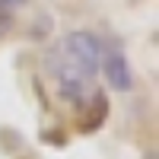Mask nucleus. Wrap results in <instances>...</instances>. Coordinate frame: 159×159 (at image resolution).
I'll list each match as a JSON object with an SVG mask.
<instances>
[{
    "label": "nucleus",
    "mask_w": 159,
    "mask_h": 159,
    "mask_svg": "<svg viewBox=\"0 0 159 159\" xmlns=\"http://www.w3.org/2000/svg\"><path fill=\"white\" fill-rule=\"evenodd\" d=\"M57 48H61L86 76L96 80L99 64H102V48H105V45L99 42L96 32H89V29H73V32H67V35L57 42Z\"/></svg>",
    "instance_id": "1"
},
{
    "label": "nucleus",
    "mask_w": 159,
    "mask_h": 159,
    "mask_svg": "<svg viewBox=\"0 0 159 159\" xmlns=\"http://www.w3.org/2000/svg\"><path fill=\"white\" fill-rule=\"evenodd\" d=\"M10 3H7V0H0V35H3L7 29H10Z\"/></svg>",
    "instance_id": "3"
},
{
    "label": "nucleus",
    "mask_w": 159,
    "mask_h": 159,
    "mask_svg": "<svg viewBox=\"0 0 159 159\" xmlns=\"http://www.w3.org/2000/svg\"><path fill=\"white\" fill-rule=\"evenodd\" d=\"M99 70L105 73V80H108V86L115 92H130L134 89V70H130V64H127L121 48H102Z\"/></svg>",
    "instance_id": "2"
}]
</instances>
